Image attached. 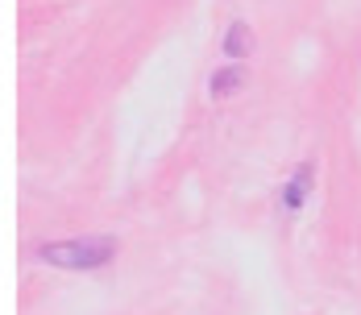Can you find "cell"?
<instances>
[{
  "mask_svg": "<svg viewBox=\"0 0 361 315\" xmlns=\"http://www.w3.org/2000/svg\"><path fill=\"white\" fill-rule=\"evenodd\" d=\"M116 241L112 237H87V241H54V245H42V261L50 266H67V270H100L109 266Z\"/></svg>",
  "mask_w": 361,
  "mask_h": 315,
  "instance_id": "1",
  "label": "cell"
},
{
  "mask_svg": "<svg viewBox=\"0 0 361 315\" xmlns=\"http://www.w3.org/2000/svg\"><path fill=\"white\" fill-rule=\"evenodd\" d=\"M250 42H253L250 25H233V30L224 34V54H228V58H245V54H250Z\"/></svg>",
  "mask_w": 361,
  "mask_h": 315,
  "instance_id": "2",
  "label": "cell"
},
{
  "mask_svg": "<svg viewBox=\"0 0 361 315\" xmlns=\"http://www.w3.org/2000/svg\"><path fill=\"white\" fill-rule=\"evenodd\" d=\"M241 83H245V70H241V67H224V70L212 75V92H216L220 100H224V96H233Z\"/></svg>",
  "mask_w": 361,
  "mask_h": 315,
  "instance_id": "3",
  "label": "cell"
},
{
  "mask_svg": "<svg viewBox=\"0 0 361 315\" xmlns=\"http://www.w3.org/2000/svg\"><path fill=\"white\" fill-rule=\"evenodd\" d=\"M307 183H312V166H303L299 175L290 178V187H287V208H299V204L307 199Z\"/></svg>",
  "mask_w": 361,
  "mask_h": 315,
  "instance_id": "4",
  "label": "cell"
}]
</instances>
